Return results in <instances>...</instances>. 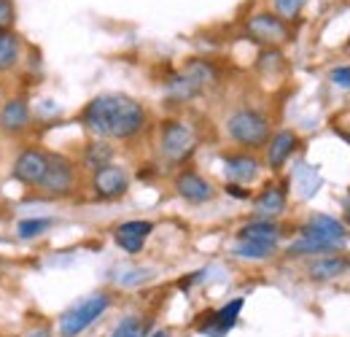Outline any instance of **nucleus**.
Here are the masks:
<instances>
[{
    "label": "nucleus",
    "mask_w": 350,
    "mask_h": 337,
    "mask_svg": "<svg viewBox=\"0 0 350 337\" xmlns=\"http://www.w3.org/2000/svg\"><path fill=\"white\" fill-rule=\"evenodd\" d=\"M151 278H154V270H148V267H130L127 275H119L116 281L122 286H140V284H146Z\"/></svg>",
    "instance_id": "obj_27"
},
{
    "label": "nucleus",
    "mask_w": 350,
    "mask_h": 337,
    "mask_svg": "<svg viewBox=\"0 0 350 337\" xmlns=\"http://www.w3.org/2000/svg\"><path fill=\"white\" fill-rule=\"evenodd\" d=\"M334 251V246H329V243H321V240H315V238H307L302 235L299 240H294L291 246H288V253L291 256H307V253H329Z\"/></svg>",
    "instance_id": "obj_25"
},
{
    "label": "nucleus",
    "mask_w": 350,
    "mask_h": 337,
    "mask_svg": "<svg viewBox=\"0 0 350 337\" xmlns=\"http://www.w3.org/2000/svg\"><path fill=\"white\" fill-rule=\"evenodd\" d=\"M46 165H49V154L44 149H25L16 154L11 165V175L25 186H38V181L46 173Z\"/></svg>",
    "instance_id": "obj_8"
},
{
    "label": "nucleus",
    "mask_w": 350,
    "mask_h": 337,
    "mask_svg": "<svg viewBox=\"0 0 350 337\" xmlns=\"http://www.w3.org/2000/svg\"><path fill=\"white\" fill-rule=\"evenodd\" d=\"M329 79H332V82H334L337 86H342V89H350V65L334 68V71L329 73Z\"/></svg>",
    "instance_id": "obj_30"
},
{
    "label": "nucleus",
    "mask_w": 350,
    "mask_h": 337,
    "mask_svg": "<svg viewBox=\"0 0 350 337\" xmlns=\"http://www.w3.org/2000/svg\"><path fill=\"white\" fill-rule=\"evenodd\" d=\"M297 143H299L297 132H291V129L275 132V135L267 140V165L272 170H280L286 165V160L297 151Z\"/></svg>",
    "instance_id": "obj_16"
},
{
    "label": "nucleus",
    "mask_w": 350,
    "mask_h": 337,
    "mask_svg": "<svg viewBox=\"0 0 350 337\" xmlns=\"http://www.w3.org/2000/svg\"><path fill=\"white\" fill-rule=\"evenodd\" d=\"M22 57V43L11 30H0V73L11 71L19 65Z\"/></svg>",
    "instance_id": "obj_21"
},
{
    "label": "nucleus",
    "mask_w": 350,
    "mask_h": 337,
    "mask_svg": "<svg viewBox=\"0 0 350 337\" xmlns=\"http://www.w3.org/2000/svg\"><path fill=\"white\" fill-rule=\"evenodd\" d=\"M224 173L229 178V184H251L259 175V160L251 154L224 157Z\"/></svg>",
    "instance_id": "obj_17"
},
{
    "label": "nucleus",
    "mask_w": 350,
    "mask_h": 337,
    "mask_svg": "<svg viewBox=\"0 0 350 337\" xmlns=\"http://www.w3.org/2000/svg\"><path fill=\"white\" fill-rule=\"evenodd\" d=\"M226 132L245 149H259L269 140V122L267 116L254 108H240L226 119Z\"/></svg>",
    "instance_id": "obj_4"
},
{
    "label": "nucleus",
    "mask_w": 350,
    "mask_h": 337,
    "mask_svg": "<svg viewBox=\"0 0 350 337\" xmlns=\"http://www.w3.org/2000/svg\"><path fill=\"white\" fill-rule=\"evenodd\" d=\"M291 184H294V192L302 197V200H310L318 189H321V175H318V170L312 168V165H307V162H299L294 173H291Z\"/></svg>",
    "instance_id": "obj_20"
},
{
    "label": "nucleus",
    "mask_w": 350,
    "mask_h": 337,
    "mask_svg": "<svg viewBox=\"0 0 350 337\" xmlns=\"http://www.w3.org/2000/svg\"><path fill=\"white\" fill-rule=\"evenodd\" d=\"M111 157H113L111 143H105V140H94V143H89L87 149H84V168H89L92 173H94V170L111 165Z\"/></svg>",
    "instance_id": "obj_22"
},
{
    "label": "nucleus",
    "mask_w": 350,
    "mask_h": 337,
    "mask_svg": "<svg viewBox=\"0 0 350 337\" xmlns=\"http://www.w3.org/2000/svg\"><path fill=\"white\" fill-rule=\"evenodd\" d=\"M30 122H33V116H30L27 100L11 97V100H5V103L0 105V129H3L5 135H19V132H25V129L30 127Z\"/></svg>",
    "instance_id": "obj_14"
},
{
    "label": "nucleus",
    "mask_w": 350,
    "mask_h": 337,
    "mask_svg": "<svg viewBox=\"0 0 350 337\" xmlns=\"http://www.w3.org/2000/svg\"><path fill=\"white\" fill-rule=\"evenodd\" d=\"M111 308V297L105 292H94L84 297L81 302H76L73 308H68L59 316V335L62 337H79L84 329H89L100 316H105V310Z\"/></svg>",
    "instance_id": "obj_3"
},
{
    "label": "nucleus",
    "mask_w": 350,
    "mask_h": 337,
    "mask_svg": "<svg viewBox=\"0 0 350 337\" xmlns=\"http://www.w3.org/2000/svg\"><path fill=\"white\" fill-rule=\"evenodd\" d=\"M237 240L264 243V246H278V240H280V227H278L275 221L256 219V221H248V224H243V227H240Z\"/></svg>",
    "instance_id": "obj_18"
},
{
    "label": "nucleus",
    "mask_w": 350,
    "mask_h": 337,
    "mask_svg": "<svg viewBox=\"0 0 350 337\" xmlns=\"http://www.w3.org/2000/svg\"><path fill=\"white\" fill-rule=\"evenodd\" d=\"M345 216H348V224H350V203H348V208H345Z\"/></svg>",
    "instance_id": "obj_34"
},
{
    "label": "nucleus",
    "mask_w": 350,
    "mask_h": 337,
    "mask_svg": "<svg viewBox=\"0 0 350 337\" xmlns=\"http://www.w3.org/2000/svg\"><path fill=\"white\" fill-rule=\"evenodd\" d=\"M81 122L100 140H127L146 127V108L127 95H97L84 105Z\"/></svg>",
    "instance_id": "obj_1"
},
{
    "label": "nucleus",
    "mask_w": 350,
    "mask_h": 337,
    "mask_svg": "<svg viewBox=\"0 0 350 337\" xmlns=\"http://www.w3.org/2000/svg\"><path fill=\"white\" fill-rule=\"evenodd\" d=\"M243 305H245L243 297L229 299L226 305H221L219 310L208 313V319L200 324V332L205 337H224L229 329H234V324H237V319H240V313H243Z\"/></svg>",
    "instance_id": "obj_11"
},
{
    "label": "nucleus",
    "mask_w": 350,
    "mask_h": 337,
    "mask_svg": "<svg viewBox=\"0 0 350 337\" xmlns=\"http://www.w3.org/2000/svg\"><path fill=\"white\" fill-rule=\"evenodd\" d=\"M46 197H68L76 189V165L62 157V154H49V165H46L44 178L36 186Z\"/></svg>",
    "instance_id": "obj_5"
},
{
    "label": "nucleus",
    "mask_w": 350,
    "mask_h": 337,
    "mask_svg": "<svg viewBox=\"0 0 350 337\" xmlns=\"http://www.w3.org/2000/svg\"><path fill=\"white\" fill-rule=\"evenodd\" d=\"M51 227H54L51 219H22V221L16 224V235H19L22 240H36V238L46 235Z\"/></svg>",
    "instance_id": "obj_24"
},
{
    "label": "nucleus",
    "mask_w": 350,
    "mask_h": 337,
    "mask_svg": "<svg viewBox=\"0 0 350 337\" xmlns=\"http://www.w3.org/2000/svg\"><path fill=\"white\" fill-rule=\"evenodd\" d=\"M278 246H264V243H248V240H237L232 246V253L240 256V259H254V262H262V259H269L275 253Z\"/></svg>",
    "instance_id": "obj_23"
},
{
    "label": "nucleus",
    "mask_w": 350,
    "mask_h": 337,
    "mask_svg": "<svg viewBox=\"0 0 350 337\" xmlns=\"http://www.w3.org/2000/svg\"><path fill=\"white\" fill-rule=\"evenodd\" d=\"M307 273L312 281H334V278L350 273V262L342 256H318L307 264Z\"/></svg>",
    "instance_id": "obj_19"
},
{
    "label": "nucleus",
    "mask_w": 350,
    "mask_h": 337,
    "mask_svg": "<svg viewBox=\"0 0 350 337\" xmlns=\"http://www.w3.org/2000/svg\"><path fill=\"white\" fill-rule=\"evenodd\" d=\"M154 232V224L151 221H143V219H132V221H124L113 229V240L122 251L127 253H140L143 246H146V238Z\"/></svg>",
    "instance_id": "obj_12"
},
{
    "label": "nucleus",
    "mask_w": 350,
    "mask_h": 337,
    "mask_svg": "<svg viewBox=\"0 0 350 337\" xmlns=\"http://www.w3.org/2000/svg\"><path fill=\"white\" fill-rule=\"evenodd\" d=\"M226 195H232V197H240V200H245V197H248V189H240V184H229V186H226Z\"/></svg>",
    "instance_id": "obj_32"
},
{
    "label": "nucleus",
    "mask_w": 350,
    "mask_h": 337,
    "mask_svg": "<svg viewBox=\"0 0 350 337\" xmlns=\"http://www.w3.org/2000/svg\"><path fill=\"white\" fill-rule=\"evenodd\" d=\"M286 203H288L286 186H280V184H269V186H264L262 189V195L254 200V213H256L259 219L272 221V219H278L280 213L286 211Z\"/></svg>",
    "instance_id": "obj_15"
},
{
    "label": "nucleus",
    "mask_w": 350,
    "mask_h": 337,
    "mask_svg": "<svg viewBox=\"0 0 350 337\" xmlns=\"http://www.w3.org/2000/svg\"><path fill=\"white\" fill-rule=\"evenodd\" d=\"M16 14H14V3L11 0H0V30H11Z\"/></svg>",
    "instance_id": "obj_29"
},
{
    "label": "nucleus",
    "mask_w": 350,
    "mask_h": 337,
    "mask_svg": "<svg viewBox=\"0 0 350 337\" xmlns=\"http://www.w3.org/2000/svg\"><path fill=\"white\" fill-rule=\"evenodd\" d=\"M302 235L307 238H315L321 243H329L334 249H340L345 240H348V229L334 219V216H326V213H312L307 219V224L302 227Z\"/></svg>",
    "instance_id": "obj_10"
},
{
    "label": "nucleus",
    "mask_w": 350,
    "mask_h": 337,
    "mask_svg": "<svg viewBox=\"0 0 350 337\" xmlns=\"http://www.w3.org/2000/svg\"><path fill=\"white\" fill-rule=\"evenodd\" d=\"M151 337H173V335H170V329H157Z\"/></svg>",
    "instance_id": "obj_33"
},
{
    "label": "nucleus",
    "mask_w": 350,
    "mask_h": 337,
    "mask_svg": "<svg viewBox=\"0 0 350 337\" xmlns=\"http://www.w3.org/2000/svg\"><path fill=\"white\" fill-rule=\"evenodd\" d=\"M92 189L103 200H116V197L127 195L130 175L124 173V168H119V165H105V168L92 173Z\"/></svg>",
    "instance_id": "obj_9"
},
{
    "label": "nucleus",
    "mask_w": 350,
    "mask_h": 337,
    "mask_svg": "<svg viewBox=\"0 0 350 337\" xmlns=\"http://www.w3.org/2000/svg\"><path fill=\"white\" fill-rule=\"evenodd\" d=\"M245 33L259 43H286L291 38L288 33V25L278 16V14H269V11H262V14H254L248 22H245Z\"/></svg>",
    "instance_id": "obj_7"
},
{
    "label": "nucleus",
    "mask_w": 350,
    "mask_h": 337,
    "mask_svg": "<svg viewBox=\"0 0 350 337\" xmlns=\"http://www.w3.org/2000/svg\"><path fill=\"white\" fill-rule=\"evenodd\" d=\"M146 332H148V324L146 321H140L137 316H124L116 324V329L111 332V337H146Z\"/></svg>",
    "instance_id": "obj_26"
},
{
    "label": "nucleus",
    "mask_w": 350,
    "mask_h": 337,
    "mask_svg": "<svg viewBox=\"0 0 350 337\" xmlns=\"http://www.w3.org/2000/svg\"><path fill=\"white\" fill-rule=\"evenodd\" d=\"M305 3L307 0H275V11L280 19H294L305 8Z\"/></svg>",
    "instance_id": "obj_28"
},
{
    "label": "nucleus",
    "mask_w": 350,
    "mask_h": 337,
    "mask_svg": "<svg viewBox=\"0 0 350 337\" xmlns=\"http://www.w3.org/2000/svg\"><path fill=\"white\" fill-rule=\"evenodd\" d=\"M175 192L186 200V203H194V205H200V203H208V200H213V186H211V181H205L200 173H194V170H183L178 178H175Z\"/></svg>",
    "instance_id": "obj_13"
},
{
    "label": "nucleus",
    "mask_w": 350,
    "mask_h": 337,
    "mask_svg": "<svg viewBox=\"0 0 350 337\" xmlns=\"http://www.w3.org/2000/svg\"><path fill=\"white\" fill-rule=\"evenodd\" d=\"M213 82H216V68L205 60H191L180 73L167 79L165 89H167V97L173 103H189Z\"/></svg>",
    "instance_id": "obj_2"
},
{
    "label": "nucleus",
    "mask_w": 350,
    "mask_h": 337,
    "mask_svg": "<svg viewBox=\"0 0 350 337\" xmlns=\"http://www.w3.org/2000/svg\"><path fill=\"white\" fill-rule=\"evenodd\" d=\"M22 337H54V329L49 327V324H41V327H33V329H27Z\"/></svg>",
    "instance_id": "obj_31"
},
{
    "label": "nucleus",
    "mask_w": 350,
    "mask_h": 337,
    "mask_svg": "<svg viewBox=\"0 0 350 337\" xmlns=\"http://www.w3.org/2000/svg\"><path fill=\"white\" fill-rule=\"evenodd\" d=\"M159 149L170 162H183L197 149V135L189 125L178 119H167L159 129Z\"/></svg>",
    "instance_id": "obj_6"
}]
</instances>
